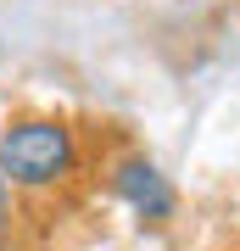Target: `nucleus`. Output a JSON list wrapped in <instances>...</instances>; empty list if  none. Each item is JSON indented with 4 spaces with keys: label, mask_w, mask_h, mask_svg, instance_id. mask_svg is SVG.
<instances>
[{
    "label": "nucleus",
    "mask_w": 240,
    "mask_h": 251,
    "mask_svg": "<svg viewBox=\"0 0 240 251\" xmlns=\"http://www.w3.org/2000/svg\"><path fill=\"white\" fill-rule=\"evenodd\" d=\"M11 218H17L11 212V184L0 179V234H11Z\"/></svg>",
    "instance_id": "obj_3"
},
{
    "label": "nucleus",
    "mask_w": 240,
    "mask_h": 251,
    "mask_svg": "<svg viewBox=\"0 0 240 251\" xmlns=\"http://www.w3.org/2000/svg\"><path fill=\"white\" fill-rule=\"evenodd\" d=\"M79 168V134L62 117H11L0 128V179L11 190H56Z\"/></svg>",
    "instance_id": "obj_1"
},
{
    "label": "nucleus",
    "mask_w": 240,
    "mask_h": 251,
    "mask_svg": "<svg viewBox=\"0 0 240 251\" xmlns=\"http://www.w3.org/2000/svg\"><path fill=\"white\" fill-rule=\"evenodd\" d=\"M107 184H112V196L123 201L134 218H145V224H168V218L179 212V190H173V179H168V173H162L145 151L117 156L112 173H107Z\"/></svg>",
    "instance_id": "obj_2"
}]
</instances>
